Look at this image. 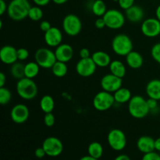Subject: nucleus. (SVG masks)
<instances>
[{
  "label": "nucleus",
  "instance_id": "8fccbe9b",
  "mask_svg": "<svg viewBox=\"0 0 160 160\" xmlns=\"http://www.w3.org/2000/svg\"><path fill=\"white\" fill-rule=\"evenodd\" d=\"M52 1L56 5H62V4H64V3L67 2L68 0H52Z\"/></svg>",
  "mask_w": 160,
  "mask_h": 160
},
{
  "label": "nucleus",
  "instance_id": "864d4df0",
  "mask_svg": "<svg viewBox=\"0 0 160 160\" xmlns=\"http://www.w3.org/2000/svg\"><path fill=\"white\" fill-rule=\"evenodd\" d=\"M5 1H7V0H5Z\"/></svg>",
  "mask_w": 160,
  "mask_h": 160
},
{
  "label": "nucleus",
  "instance_id": "7ed1b4c3",
  "mask_svg": "<svg viewBox=\"0 0 160 160\" xmlns=\"http://www.w3.org/2000/svg\"><path fill=\"white\" fill-rule=\"evenodd\" d=\"M16 90L19 96L23 99L29 101L32 100L38 95V86L33 79L23 78L18 80L16 85Z\"/></svg>",
  "mask_w": 160,
  "mask_h": 160
},
{
  "label": "nucleus",
  "instance_id": "f3484780",
  "mask_svg": "<svg viewBox=\"0 0 160 160\" xmlns=\"http://www.w3.org/2000/svg\"><path fill=\"white\" fill-rule=\"evenodd\" d=\"M56 59L60 62L67 63L72 59L73 56V49L69 44L62 43L55 49Z\"/></svg>",
  "mask_w": 160,
  "mask_h": 160
},
{
  "label": "nucleus",
  "instance_id": "09e8293b",
  "mask_svg": "<svg viewBox=\"0 0 160 160\" xmlns=\"http://www.w3.org/2000/svg\"><path fill=\"white\" fill-rule=\"evenodd\" d=\"M79 160H98V159H95V158H94V157H92V156L88 155V156H83V157H81Z\"/></svg>",
  "mask_w": 160,
  "mask_h": 160
},
{
  "label": "nucleus",
  "instance_id": "a211bd4d",
  "mask_svg": "<svg viewBox=\"0 0 160 160\" xmlns=\"http://www.w3.org/2000/svg\"><path fill=\"white\" fill-rule=\"evenodd\" d=\"M125 17L131 23H139L144 20L145 11L140 6L134 5L125 10Z\"/></svg>",
  "mask_w": 160,
  "mask_h": 160
},
{
  "label": "nucleus",
  "instance_id": "2eb2a0df",
  "mask_svg": "<svg viewBox=\"0 0 160 160\" xmlns=\"http://www.w3.org/2000/svg\"><path fill=\"white\" fill-rule=\"evenodd\" d=\"M63 39L62 33L61 30H59L56 27H52L48 31L45 33L44 40L48 46L51 48H56L61 45Z\"/></svg>",
  "mask_w": 160,
  "mask_h": 160
},
{
  "label": "nucleus",
  "instance_id": "9d476101",
  "mask_svg": "<svg viewBox=\"0 0 160 160\" xmlns=\"http://www.w3.org/2000/svg\"><path fill=\"white\" fill-rule=\"evenodd\" d=\"M42 148L45 150L46 156L49 157H57L63 151V144L60 139L56 137H48L44 140Z\"/></svg>",
  "mask_w": 160,
  "mask_h": 160
},
{
  "label": "nucleus",
  "instance_id": "79ce46f5",
  "mask_svg": "<svg viewBox=\"0 0 160 160\" xmlns=\"http://www.w3.org/2000/svg\"><path fill=\"white\" fill-rule=\"evenodd\" d=\"M79 56L81 57V59H86V58L91 57L92 55H91L90 51L87 48H83L80 50Z\"/></svg>",
  "mask_w": 160,
  "mask_h": 160
},
{
  "label": "nucleus",
  "instance_id": "e433bc0d",
  "mask_svg": "<svg viewBox=\"0 0 160 160\" xmlns=\"http://www.w3.org/2000/svg\"><path fill=\"white\" fill-rule=\"evenodd\" d=\"M142 160H160V155L156 152L144 154Z\"/></svg>",
  "mask_w": 160,
  "mask_h": 160
},
{
  "label": "nucleus",
  "instance_id": "9b49d317",
  "mask_svg": "<svg viewBox=\"0 0 160 160\" xmlns=\"http://www.w3.org/2000/svg\"><path fill=\"white\" fill-rule=\"evenodd\" d=\"M141 31L145 37L156 38L160 34V21L156 17L145 19L141 25Z\"/></svg>",
  "mask_w": 160,
  "mask_h": 160
},
{
  "label": "nucleus",
  "instance_id": "f257e3e1",
  "mask_svg": "<svg viewBox=\"0 0 160 160\" xmlns=\"http://www.w3.org/2000/svg\"><path fill=\"white\" fill-rule=\"evenodd\" d=\"M31 6L28 0H11L8 4V17L15 21H20L28 17Z\"/></svg>",
  "mask_w": 160,
  "mask_h": 160
},
{
  "label": "nucleus",
  "instance_id": "f8f14e48",
  "mask_svg": "<svg viewBox=\"0 0 160 160\" xmlns=\"http://www.w3.org/2000/svg\"><path fill=\"white\" fill-rule=\"evenodd\" d=\"M122 84L123 78L115 76L111 73L104 75L100 81V85L102 90L112 94L120 89L122 87Z\"/></svg>",
  "mask_w": 160,
  "mask_h": 160
},
{
  "label": "nucleus",
  "instance_id": "2f4dec72",
  "mask_svg": "<svg viewBox=\"0 0 160 160\" xmlns=\"http://www.w3.org/2000/svg\"><path fill=\"white\" fill-rule=\"evenodd\" d=\"M12 99V93L8 88L5 87L0 88V104L2 106H6L9 104Z\"/></svg>",
  "mask_w": 160,
  "mask_h": 160
},
{
  "label": "nucleus",
  "instance_id": "a18cd8bd",
  "mask_svg": "<svg viewBox=\"0 0 160 160\" xmlns=\"http://www.w3.org/2000/svg\"><path fill=\"white\" fill-rule=\"evenodd\" d=\"M6 83V76L3 72L0 73V88L4 87Z\"/></svg>",
  "mask_w": 160,
  "mask_h": 160
},
{
  "label": "nucleus",
  "instance_id": "3c124183",
  "mask_svg": "<svg viewBox=\"0 0 160 160\" xmlns=\"http://www.w3.org/2000/svg\"><path fill=\"white\" fill-rule=\"evenodd\" d=\"M156 17L160 21V5L157 6V8L156 9Z\"/></svg>",
  "mask_w": 160,
  "mask_h": 160
},
{
  "label": "nucleus",
  "instance_id": "f03ea898",
  "mask_svg": "<svg viewBox=\"0 0 160 160\" xmlns=\"http://www.w3.org/2000/svg\"><path fill=\"white\" fill-rule=\"evenodd\" d=\"M128 112L130 115L135 119H143L150 112L147 100L141 95L132 96L128 102Z\"/></svg>",
  "mask_w": 160,
  "mask_h": 160
},
{
  "label": "nucleus",
  "instance_id": "5fc2aeb1",
  "mask_svg": "<svg viewBox=\"0 0 160 160\" xmlns=\"http://www.w3.org/2000/svg\"><path fill=\"white\" fill-rule=\"evenodd\" d=\"M116 1H117V0H116Z\"/></svg>",
  "mask_w": 160,
  "mask_h": 160
},
{
  "label": "nucleus",
  "instance_id": "de8ad7c7",
  "mask_svg": "<svg viewBox=\"0 0 160 160\" xmlns=\"http://www.w3.org/2000/svg\"><path fill=\"white\" fill-rule=\"evenodd\" d=\"M155 149L156 151L160 152V138H158L155 140Z\"/></svg>",
  "mask_w": 160,
  "mask_h": 160
},
{
  "label": "nucleus",
  "instance_id": "49530a36",
  "mask_svg": "<svg viewBox=\"0 0 160 160\" xmlns=\"http://www.w3.org/2000/svg\"><path fill=\"white\" fill-rule=\"evenodd\" d=\"M114 160H131V158L126 154H121L117 156Z\"/></svg>",
  "mask_w": 160,
  "mask_h": 160
},
{
  "label": "nucleus",
  "instance_id": "c85d7f7f",
  "mask_svg": "<svg viewBox=\"0 0 160 160\" xmlns=\"http://www.w3.org/2000/svg\"><path fill=\"white\" fill-rule=\"evenodd\" d=\"M51 70L53 75L56 76V78H63L68 72V67H67L66 62L57 60L52 66Z\"/></svg>",
  "mask_w": 160,
  "mask_h": 160
},
{
  "label": "nucleus",
  "instance_id": "7c9ffc66",
  "mask_svg": "<svg viewBox=\"0 0 160 160\" xmlns=\"http://www.w3.org/2000/svg\"><path fill=\"white\" fill-rule=\"evenodd\" d=\"M44 16L43 10L40 6H31L28 12V18L31 19L33 21H39L42 19Z\"/></svg>",
  "mask_w": 160,
  "mask_h": 160
},
{
  "label": "nucleus",
  "instance_id": "6ab92c4d",
  "mask_svg": "<svg viewBox=\"0 0 160 160\" xmlns=\"http://www.w3.org/2000/svg\"><path fill=\"white\" fill-rule=\"evenodd\" d=\"M137 148L143 154L155 151V139L148 135L141 136L137 141Z\"/></svg>",
  "mask_w": 160,
  "mask_h": 160
},
{
  "label": "nucleus",
  "instance_id": "ddd939ff",
  "mask_svg": "<svg viewBox=\"0 0 160 160\" xmlns=\"http://www.w3.org/2000/svg\"><path fill=\"white\" fill-rule=\"evenodd\" d=\"M97 67H98L92 57L80 59V60L76 64V71L79 76L83 78H88L95 74Z\"/></svg>",
  "mask_w": 160,
  "mask_h": 160
},
{
  "label": "nucleus",
  "instance_id": "4be33fe9",
  "mask_svg": "<svg viewBox=\"0 0 160 160\" xmlns=\"http://www.w3.org/2000/svg\"><path fill=\"white\" fill-rule=\"evenodd\" d=\"M91 57L93 59L97 67H102V68L109 67V64L112 62L110 56L107 52L103 51L95 52L93 54H92Z\"/></svg>",
  "mask_w": 160,
  "mask_h": 160
},
{
  "label": "nucleus",
  "instance_id": "6e6552de",
  "mask_svg": "<svg viewBox=\"0 0 160 160\" xmlns=\"http://www.w3.org/2000/svg\"><path fill=\"white\" fill-rule=\"evenodd\" d=\"M93 106L98 111H106L110 109L115 103L113 94L102 91L98 92L93 98Z\"/></svg>",
  "mask_w": 160,
  "mask_h": 160
},
{
  "label": "nucleus",
  "instance_id": "ea45409f",
  "mask_svg": "<svg viewBox=\"0 0 160 160\" xmlns=\"http://www.w3.org/2000/svg\"><path fill=\"white\" fill-rule=\"evenodd\" d=\"M95 26L97 29H103L106 26V22H105L103 17H98L95 22Z\"/></svg>",
  "mask_w": 160,
  "mask_h": 160
},
{
  "label": "nucleus",
  "instance_id": "b1692460",
  "mask_svg": "<svg viewBox=\"0 0 160 160\" xmlns=\"http://www.w3.org/2000/svg\"><path fill=\"white\" fill-rule=\"evenodd\" d=\"M109 71L112 74L119 77L120 78H123L126 75L127 69L124 63L120 60H112L109 64Z\"/></svg>",
  "mask_w": 160,
  "mask_h": 160
},
{
  "label": "nucleus",
  "instance_id": "4468645a",
  "mask_svg": "<svg viewBox=\"0 0 160 160\" xmlns=\"http://www.w3.org/2000/svg\"><path fill=\"white\" fill-rule=\"evenodd\" d=\"M30 111L28 106L24 104H17L11 109L10 118L12 121L17 124L24 123L28 120Z\"/></svg>",
  "mask_w": 160,
  "mask_h": 160
},
{
  "label": "nucleus",
  "instance_id": "dca6fc26",
  "mask_svg": "<svg viewBox=\"0 0 160 160\" xmlns=\"http://www.w3.org/2000/svg\"><path fill=\"white\" fill-rule=\"evenodd\" d=\"M0 59L6 65H12L18 60L17 49L12 45H4L0 50Z\"/></svg>",
  "mask_w": 160,
  "mask_h": 160
},
{
  "label": "nucleus",
  "instance_id": "a878e982",
  "mask_svg": "<svg viewBox=\"0 0 160 160\" xmlns=\"http://www.w3.org/2000/svg\"><path fill=\"white\" fill-rule=\"evenodd\" d=\"M91 10L92 13L96 17H102L108 9L106 4L103 0H95V1H92Z\"/></svg>",
  "mask_w": 160,
  "mask_h": 160
},
{
  "label": "nucleus",
  "instance_id": "a19ab883",
  "mask_svg": "<svg viewBox=\"0 0 160 160\" xmlns=\"http://www.w3.org/2000/svg\"><path fill=\"white\" fill-rule=\"evenodd\" d=\"M34 156L38 159H42V158H44L46 156V153H45V150L42 148V146L40 147V148H36L35 151H34Z\"/></svg>",
  "mask_w": 160,
  "mask_h": 160
},
{
  "label": "nucleus",
  "instance_id": "603ef678",
  "mask_svg": "<svg viewBox=\"0 0 160 160\" xmlns=\"http://www.w3.org/2000/svg\"><path fill=\"white\" fill-rule=\"evenodd\" d=\"M89 1H95V0H89Z\"/></svg>",
  "mask_w": 160,
  "mask_h": 160
},
{
  "label": "nucleus",
  "instance_id": "423d86ee",
  "mask_svg": "<svg viewBox=\"0 0 160 160\" xmlns=\"http://www.w3.org/2000/svg\"><path fill=\"white\" fill-rule=\"evenodd\" d=\"M106 28L112 30H118L123 28L126 21V17L120 10L116 9H108L103 16Z\"/></svg>",
  "mask_w": 160,
  "mask_h": 160
},
{
  "label": "nucleus",
  "instance_id": "f704fd0d",
  "mask_svg": "<svg viewBox=\"0 0 160 160\" xmlns=\"http://www.w3.org/2000/svg\"><path fill=\"white\" fill-rule=\"evenodd\" d=\"M29 57V52L27 48H20L17 49V58L18 60L20 61H24L28 59Z\"/></svg>",
  "mask_w": 160,
  "mask_h": 160
},
{
  "label": "nucleus",
  "instance_id": "c9c22d12",
  "mask_svg": "<svg viewBox=\"0 0 160 160\" xmlns=\"http://www.w3.org/2000/svg\"><path fill=\"white\" fill-rule=\"evenodd\" d=\"M119 6L123 10H127L134 5V0H117Z\"/></svg>",
  "mask_w": 160,
  "mask_h": 160
},
{
  "label": "nucleus",
  "instance_id": "58836bf2",
  "mask_svg": "<svg viewBox=\"0 0 160 160\" xmlns=\"http://www.w3.org/2000/svg\"><path fill=\"white\" fill-rule=\"evenodd\" d=\"M52 28V25L50 23L49 21L48 20H42L40 23V29L41 31H43L44 33H45L46 31H48L50 28Z\"/></svg>",
  "mask_w": 160,
  "mask_h": 160
},
{
  "label": "nucleus",
  "instance_id": "20e7f679",
  "mask_svg": "<svg viewBox=\"0 0 160 160\" xmlns=\"http://www.w3.org/2000/svg\"><path fill=\"white\" fill-rule=\"evenodd\" d=\"M111 46L113 52L120 56H126L134 48L131 38L125 34H117L112 38Z\"/></svg>",
  "mask_w": 160,
  "mask_h": 160
},
{
  "label": "nucleus",
  "instance_id": "37998d69",
  "mask_svg": "<svg viewBox=\"0 0 160 160\" xmlns=\"http://www.w3.org/2000/svg\"><path fill=\"white\" fill-rule=\"evenodd\" d=\"M8 5L6 4V1L0 0V15L2 16L5 12H7Z\"/></svg>",
  "mask_w": 160,
  "mask_h": 160
},
{
  "label": "nucleus",
  "instance_id": "5701e85b",
  "mask_svg": "<svg viewBox=\"0 0 160 160\" xmlns=\"http://www.w3.org/2000/svg\"><path fill=\"white\" fill-rule=\"evenodd\" d=\"M115 102L118 104H124L126 102H129L131 98H132L131 92L127 88L121 87L120 89L113 93Z\"/></svg>",
  "mask_w": 160,
  "mask_h": 160
},
{
  "label": "nucleus",
  "instance_id": "4c0bfd02",
  "mask_svg": "<svg viewBox=\"0 0 160 160\" xmlns=\"http://www.w3.org/2000/svg\"><path fill=\"white\" fill-rule=\"evenodd\" d=\"M158 102L159 101H157V100L156 99H153V98H148V99H147V103H148V106L150 109V112H153V111L156 110V109H159Z\"/></svg>",
  "mask_w": 160,
  "mask_h": 160
},
{
  "label": "nucleus",
  "instance_id": "1a4fd4ad",
  "mask_svg": "<svg viewBox=\"0 0 160 160\" xmlns=\"http://www.w3.org/2000/svg\"><path fill=\"white\" fill-rule=\"evenodd\" d=\"M107 142L112 149L120 152L126 147L127 137L122 130L112 129L107 135Z\"/></svg>",
  "mask_w": 160,
  "mask_h": 160
},
{
  "label": "nucleus",
  "instance_id": "72a5a7b5",
  "mask_svg": "<svg viewBox=\"0 0 160 160\" xmlns=\"http://www.w3.org/2000/svg\"><path fill=\"white\" fill-rule=\"evenodd\" d=\"M56 123V118L55 116L53 115L52 112H48V113H45V117H44V123L45 126L51 128Z\"/></svg>",
  "mask_w": 160,
  "mask_h": 160
},
{
  "label": "nucleus",
  "instance_id": "39448f33",
  "mask_svg": "<svg viewBox=\"0 0 160 160\" xmlns=\"http://www.w3.org/2000/svg\"><path fill=\"white\" fill-rule=\"evenodd\" d=\"M34 61L41 68L52 69L57 59L52 50L48 48H40L34 53Z\"/></svg>",
  "mask_w": 160,
  "mask_h": 160
},
{
  "label": "nucleus",
  "instance_id": "aec40b11",
  "mask_svg": "<svg viewBox=\"0 0 160 160\" xmlns=\"http://www.w3.org/2000/svg\"><path fill=\"white\" fill-rule=\"evenodd\" d=\"M127 65L131 69L137 70L141 68L144 64V58L141 53L136 51H131L126 56Z\"/></svg>",
  "mask_w": 160,
  "mask_h": 160
},
{
  "label": "nucleus",
  "instance_id": "cd10ccee",
  "mask_svg": "<svg viewBox=\"0 0 160 160\" xmlns=\"http://www.w3.org/2000/svg\"><path fill=\"white\" fill-rule=\"evenodd\" d=\"M88 152L89 156L99 159L103 155V147L98 142H93L88 147Z\"/></svg>",
  "mask_w": 160,
  "mask_h": 160
},
{
  "label": "nucleus",
  "instance_id": "473e14b6",
  "mask_svg": "<svg viewBox=\"0 0 160 160\" xmlns=\"http://www.w3.org/2000/svg\"><path fill=\"white\" fill-rule=\"evenodd\" d=\"M151 56L157 63L160 64V42L155 44L151 48Z\"/></svg>",
  "mask_w": 160,
  "mask_h": 160
},
{
  "label": "nucleus",
  "instance_id": "c03bdc74",
  "mask_svg": "<svg viewBox=\"0 0 160 160\" xmlns=\"http://www.w3.org/2000/svg\"><path fill=\"white\" fill-rule=\"evenodd\" d=\"M33 2L38 6H40V7H43V6H47V5L49 4L50 2L52 0H32Z\"/></svg>",
  "mask_w": 160,
  "mask_h": 160
},
{
  "label": "nucleus",
  "instance_id": "c756f323",
  "mask_svg": "<svg viewBox=\"0 0 160 160\" xmlns=\"http://www.w3.org/2000/svg\"><path fill=\"white\" fill-rule=\"evenodd\" d=\"M24 66L21 62H15L10 67V73L15 79L20 80L25 78L24 76Z\"/></svg>",
  "mask_w": 160,
  "mask_h": 160
},
{
  "label": "nucleus",
  "instance_id": "bb28decb",
  "mask_svg": "<svg viewBox=\"0 0 160 160\" xmlns=\"http://www.w3.org/2000/svg\"><path fill=\"white\" fill-rule=\"evenodd\" d=\"M40 66L34 61V62H29L25 64L24 66V76L25 78L34 79V78L38 75L40 71Z\"/></svg>",
  "mask_w": 160,
  "mask_h": 160
},
{
  "label": "nucleus",
  "instance_id": "0eeeda50",
  "mask_svg": "<svg viewBox=\"0 0 160 160\" xmlns=\"http://www.w3.org/2000/svg\"><path fill=\"white\" fill-rule=\"evenodd\" d=\"M63 31L70 37H75L81 33L82 30V22L79 17L73 13L68 14L62 20Z\"/></svg>",
  "mask_w": 160,
  "mask_h": 160
},
{
  "label": "nucleus",
  "instance_id": "393cba45",
  "mask_svg": "<svg viewBox=\"0 0 160 160\" xmlns=\"http://www.w3.org/2000/svg\"><path fill=\"white\" fill-rule=\"evenodd\" d=\"M40 108L45 113L52 112L55 108L54 98L49 95H44L40 100Z\"/></svg>",
  "mask_w": 160,
  "mask_h": 160
},
{
  "label": "nucleus",
  "instance_id": "412c9836",
  "mask_svg": "<svg viewBox=\"0 0 160 160\" xmlns=\"http://www.w3.org/2000/svg\"><path fill=\"white\" fill-rule=\"evenodd\" d=\"M145 91L148 98L160 101V80L152 79L148 81Z\"/></svg>",
  "mask_w": 160,
  "mask_h": 160
}]
</instances>
